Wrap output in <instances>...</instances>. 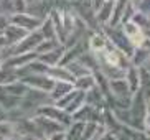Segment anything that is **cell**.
I'll use <instances>...</instances> for the list:
<instances>
[{
  "instance_id": "9a60e30c",
  "label": "cell",
  "mask_w": 150,
  "mask_h": 140,
  "mask_svg": "<svg viewBox=\"0 0 150 140\" xmlns=\"http://www.w3.org/2000/svg\"><path fill=\"white\" fill-rule=\"evenodd\" d=\"M130 61L134 63L135 66H142L144 63L150 61V51H147L145 48H135L132 53V56H130Z\"/></svg>"
},
{
  "instance_id": "9c48e42d",
  "label": "cell",
  "mask_w": 150,
  "mask_h": 140,
  "mask_svg": "<svg viewBox=\"0 0 150 140\" xmlns=\"http://www.w3.org/2000/svg\"><path fill=\"white\" fill-rule=\"evenodd\" d=\"M125 81H127L129 84V89H130V94H137V92L140 91V73H139V69H135V68H129L127 71H125Z\"/></svg>"
},
{
  "instance_id": "8fae6325",
  "label": "cell",
  "mask_w": 150,
  "mask_h": 140,
  "mask_svg": "<svg viewBox=\"0 0 150 140\" xmlns=\"http://www.w3.org/2000/svg\"><path fill=\"white\" fill-rule=\"evenodd\" d=\"M74 89V84H69V83H54V88L53 91L50 92L48 96L53 99V102L59 101L61 97H64L68 92H71Z\"/></svg>"
},
{
  "instance_id": "603a6c76",
  "label": "cell",
  "mask_w": 150,
  "mask_h": 140,
  "mask_svg": "<svg viewBox=\"0 0 150 140\" xmlns=\"http://www.w3.org/2000/svg\"><path fill=\"white\" fill-rule=\"evenodd\" d=\"M144 127H145V130H150V114L145 115V120H144Z\"/></svg>"
},
{
  "instance_id": "5b68a950",
  "label": "cell",
  "mask_w": 150,
  "mask_h": 140,
  "mask_svg": "<svg viewBox=\"0 0 150 140\" xmlns=\"http://www.w3.org/2000/svg\"><path fill=\"white\" fill-rule=\"evenodd\" d=\"M12 23L15 26H20L22 30L28 31V33H33L36 28H40L43 20L40 17H35V15H23V13H17L13 18H12Z\"/></svg>"
},
{
  "instance_id": "cb8c5ba5",
  "label": "cell",
  "mask_w": 150,
  "mask_h": 140,
  "mask_svg": "<svg viewBox=\"0 0 150 140\" xmlns=\"http://www.w3.org/2000/svg\"><path fill=\"white\" fill-rule=\"evenodd\" d=\"M4 120H8V119H7V112L0 107V122H4Z\"/></svg>"
},
{
  "instance_id": "ba28073f",
  "label": "cell",
  "mask_w": 150,
  "mask_h": 140,
  "mask_svg": "<svg viewBox=\"0 0 150 140\" xmlns=\"http://www.w3.org/2000/svg\"><path fill=\"white\" fill-rule=\"evenodd\" d=\"M4 36H5V40H7V45H18L22 40H25L28 36V31L22 30L20 26L8 25L5 28Z\"/></svg>"
},
{
  "instance_id": "5bb4252c",
  "label": "cell",
  "mask_w": 150,
  "mask_h": 140,
  "mask_svg": "<svg viewBox=\"0 0 150 140\" xmlns=\"http://www.w3.org/2000/svg\"><path fill=\"white\" fill-rule=\"evenodd\" d=\"M89 48L93 49L94 53H102L107 48V38L101 33H94L89 40Z\"/></svg>"
},
{
  "instance_id": "4316f807",
  "label": "cell",
  "mask_w": 150,
  "mask_h": 140,
  "mask_svg": "<svg viewBox=\"0 0 150 140\" xmlns=\"http://www.w3.org/2000/svg\"><path fill=\"white\" fill-rule=\"evenodd\" d=\"M147 71H149V74H150V66H149V69H147Z\"/></svg>"
},
{
  "instance_id": "f1b7e54d",
  "label": "cell",
  "mask_w": 150,
  "mask_h": 140,
  "mask_svg": "<svg viewBox=\"0 0 150 140\" xmlns=\"http://www.w3.org/2000/svg\"><path fill=\"white\" fill-rule=\"evenodd\" d=\"M149 140H150V139H149Z\"/></svg>"
},
{
  "instance_id": "8992f818",
  "label": "cell",
  "mask_w": 150,
  "mask_h": 140,
  "mask_svg": "<svg viewBox=\"0 0 150 140\" xmlns=\"http://www.w3.org/2000/svg\"><path fill=\"white\" fill-rule=\"evenodd\" d=\"M122 31H124V35L129 38V41H130V45H132L134 48H140L142 45H144V41H145L144 31H142L132 20L127 22V23H124V30Z\"/></svg>"
},
{
  "instance_id": "277c9868",
  "label": "cell",
  "mask_w": 150,
  "mask_h": 140,
  "mask_svg": "<svg viewBox=\"0 0 150 140\" xmlns=\"http://www.w3.org/2000/svg\"><path fill=\"white\" fill-rule=\"evenodd\" d=\"M33 122H35V125L38 127L40 134L45 139H48V137L53 135V134L66 130L61 124L54 122V120H51V119H48V117H43V115H35V117H33Z\"/></svg>"
},
{
  "instance_id": "7402d4cb",
  "label": "cell",
  "mask_w": 150,
  "mask_h": 140,
  "mask_svg": "<svg viewBox=\"0 0 150 140\" xmlns=\"http://www.w3.org/2000/svg\"><path fill=\"white\" fill-rule=\"evenodd\" d=\"M20 139L22 140H46L41 135H25V137H20Z\"/></svg>"
},
{
  "instance_id": "2e32d148",
  "label": "cell",
  "mask_w": 150,
  "mask_h": 140,
  "mask_svg": "<svg viewBox=\"0 0 150 140\" xmlns=\"http://www.w3.org/2000/svg\"><path fill=\"white\" fill-rule=\"evenodd\" d=\"M112 10H114V2H109V0H107L106 4L102 5V8L96 13L97 22L99 23H109L110 17H112Z\"/></svg>"
},
{
  "instance_id": "7c38bea8",
  "label": "cell",
  "mask_w": 150,
  "mask_h": 140,
  "mask_svg": "<svg viewBox=\"0 0 150 140\" xmlns=\"http://www.w3.org/2000/svg\"><path fill=\"white\" fill-rule=\"evenodd\" d=\"M20 73L12 68H0V86H7V84L18 83Z\"/></svg>"
},
{
  "instance_id": "83f0119b",
  "label": "cell",
  "mask_w": 150,
  "mask_h": 140,
  "mask_svg": "<svg viewBox=\"0 0 150 140\" xmlns=\"http://www.w3.org/2000/svg\"><path fill=\"white\" fill-rule=\"evenodd\" d=\"M0 68H2V61H0Z\"/></svg>"
},
{
  "instance_id": "d6986e66",
  "label": "cell",
  "mask_w": 150,
  "mask_h": 140,
  "mask_svg": "<svg viewBox=\"0 0 150 140\" xmlns=\"http://www.w3.org/2000/svg\"><path fill=\"white\" fill-rule=\"evenodd\" d=\"M97 140H120V137H119V134L114 132V130H106L104 134L99 135V139H97Z\"/></svg>"
},
{
  "instance_id": "30bf717a",
  "label": "cell",
  "mask_w": 150,
  "mask_h": 140,
  "mask_svg": "<svg viewBox=\"0 0 150 140\" xmlns=\"http://www.w3.org/2000/svg\"><path fill=\"white\" fill-rule=\"evenodd\" d=\"M63 54H64V53H63V48L59 46V48H54L53 51L41 54V56H40V61L45 63L46 66H50V68H53V66H58L59 63H61Z\"/></svg>"
},
{
  "instance_id": "44dd1931",
  "label": "cell",
  "mask_w": 150,
  "mask_h": 140,
  "mask_svg": "<svg viewBox=\"0 0 150 140\" xmlns=\"http://www.w3.org/2000/svg\"><path fill=\"white\" fill-rule=\"evenodd\" d=\"M46 140H66V130H64V132H58V134H53V135H50Z\"/></svg>"
},
{
  "instance_id": "484cf974",
  "label": "cell",
  "mask_w": 150,
  "mask_h": 140,
  "mask_svg": "<svg viewBox=\"0 0 150 140\" xmlns=\"http://www.w3.org/2000/svg\"><path fill=\"white\" fill-rule=\"evenodd\" d=\"M10 140H22L20 137H13V139H10Z\"/></svg>"
},
{
  "instance_id": "4fadbf2b",
  "label": "cell",
  "mask_w": 150,
  "mask_h": 140,
  "mask_svg": "<svg viewBox=\"0 0 150 140\" xmlns=\"http://www.w3.org/2000/svg\"><path fill=\"white\" fill-rule=\"evenodd\" d=\"M93 88H96V79H94V74L83 76V78H78L74 81V89H78V91L88 92V91H91Z\"/></svg>"
},
{
  "instance_id": "ffe728a7",
  "label": "cell",
  "mask_w": 150,
  "mask_h": 140,
  "mask_svg": "<svg viewBox=\"0 0 150 140\" xmlns=\"http://www.w3.org/2000/svg\"><path fill=\"white\" fill-rule=\"evenodd\" d=\"M106 2H107V0H91V8L97 13L99 10L102 8V5L106 4Z\"/></svg>"
},
{
  "instance_id": "e0dca14e",
  "label": "cell",
  "mask_w": 150,
  "mask_h": 140,
  "mask_svg": "<svg viewBox=\"0 0 150 140\" xmlns=\"http://www.w3.org/2000/svg\"><path fill=\"white\" fill-rule=\"evenodd\" d=\"M17 135L15 134V127H13V122L10 120H4L0 122V140H10Z\"/></svg>"
},
{
  "instance_id": "3957f363",
  "label": "cell",
  "mask_w": 150,
  "mask_h": 140,
  "mask_svg": "<svg viewBox=\"0 0 150 140\" xmlns=\"http://www.w3.org/2000/svg\"><path fill=\"white\" fill-rule=\"evenodd\" d=\"M71 117H73V122H83V124L94 122V124H101L102 110L96 109V107H93V105L84 104L83 107H81L79 110H76Z\"/></svg>"
},
{
  "instance_id": "6da1fadb",
  "label": "cell",
  "mask_w": 150,
  "mask_h": 140,
  "mask_svg": "<svg viewBox=\"0 0 150 140\" xmlns=\"http://www.w3.org/2000/svg\"><path fill=\"white\" fill-rule=\"evenodd\" d=\"M36 115H43V117L51 119V120H54V122L61 124L64 129L69 127L71 124H73V117L68 114L66 110H63V109H59V107H56L54 104L53 105H41V107H38Z\"/></svg>"
},
{
  "instance_id": "ac0fdd59",
  "label": "cell",
  "mask_w": 150,
  "mask_h": 140,
  "mask_svg": "<svg viewBox=\"0 0 150 140\" xmlns=\"http://www.w3.org/2000/svg\"><path fill=\"white\" fill-rule=\"evenodd\" d=\"M54 48H58V45L56 41H51V40H46V41H43V43L38 45V48H36V51L38 53H50V51H53Z\"/></svg>"
},
{
  "instance_id": "52a82bcc",
  "label": "cell",
  "mask_w": 150,
  "mask_h": 140,
  "mask_svg": "<svg viewBox=\"0 0 150 140\" xmlns=\"http://www.w3.org/2000/svg\"><path fill=\"white\" fill-rule=\"evenodd\" d=\"M50 79H53L54 83H69V84H74L76 79L73 78L69 71L66 68H61V66H53V68H50L48 73H46Z\"/></svg>"
},
{
  "instance_id": "7a4b0ae2",
  "label": "cell",
  "mask_w": 150,
  "mask_h": 140,
  "mask_svg": "<svg viewBox=\"0 0 150 140\" xmlns=\"http://www.w3.org/2000/svg\"><path fill=\"white\" fill-rule=\"evenodd\" d=\"M23 84H25L27 88L45 92V94H50L54 88V81L50 79L46 74H28V76L23 78Z\"/></svg>"
},
{
  "instance_id": "d4e9b609",
  "label": "cell",
  "mask_w": 150,
  "mask_h": 140,
  "mask_svg": "<svg viewBox=\"0 0 150 140\" xmlns=\"http://www.w3.org/2000/svg\"><path fill=\"white\" fill-rule=\"evenodd\" d=\"M145 109H147V114H150V96H149V99H147V102H145Z\"/></svg>"
}]
</instances>
